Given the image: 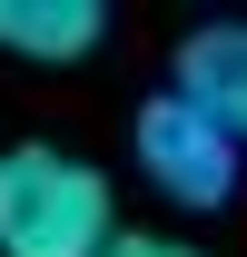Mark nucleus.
<instances>
[{
    "label": "nucleus",
    "instance_id": "f257e3e1",
    "mask_svg": "<svg viewBox=\"0 0 247 257\" xmlns=\"http://www.w3.org/2000/svg\"><path fill=\"white\" fill-rule=\"evenodd\" d=\"M129 227L109 208V178L69 149H0V257H109Z\"/></svg>",
    "mask_w": 247,
    "mask_h": 257
},
{
    "label": "nucleus",
    "instance_id": "f03ea898",
    "mask_svg": "<svg viewBox=\"0 0 247 257\" xmlns=\"http://www.w3.org/2000/svg\"><path fill=\"white\" fill-rule=\"evenodd\" d=\"M237 159H247V149L208 119V109H188L178 89L139 109V168H149L158 198H178V208H217V198L237 188Z\"/></svg>",
    "mask_w": 247,
    "mask_h": 257
},
{
    "label": "nucleus",
    "instance_id": "7ed1b4c3",
    "mask_svg": "<svg viewBox=\"0 0 247 257\" xmlns=\"http://www.w3.org/2000/svg\"><path fill=\"white\" fill-rule=\"evenodd\" d=\"M178 99L208 109V119L247 149V20H208V30L178 40Z\"/></svg>",
    "mask_w": 247,
    "mask_h": 257
},
{
    "label": "nucleus",
    "instance_id": "20e7f679",
    "mask_svg": "<svg viewBox=\"0 0 247 257\" xmlns=\"http://www.w3.org/2000/svg\"><path fill=\"white\" fill-rule=\"evenodd\" d=\"M99 30H109L99 0H0V50H10V60H40V69L89 60Z\"/></svg>",
    "mask_w": 247,
    "mask_h": 257
},
{
    "label": "nucleus",
    "instance_id": "39448f33",
    "mask_svg": "<svg viewBox=\"0 0 247 257\" xmlns=\"http://www.w3.org/2000/svg\"><path fill=\"white\" fill-rule=\"evenodd\" d=\"M109 257H208V247H188V237H158V227H129Z\"/></svg>",
    "mask_w": 247,
    "mask_h": 257
}]
</instances>
